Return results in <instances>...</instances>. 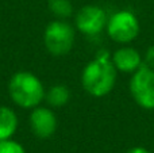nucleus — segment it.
Returning <instances> with one entry per match:
<instances>
[{
	"instance_id": "8",
	"label": "nucleus",
	"mask_w": 154,
	"mask_h": 153,
	"mask_svg": "<svg viewBox=\"0 0 154 153\" xmlns=\"http://www.w3.org/2000/svg\"><path fill=\"white\" fill-rule=\"evenodd\" d=\"M111 60L114 62L116 70H120V72L125 73H134L143 64L139 52L134 48H130V46H123V48L118 49L112 54Z\"/></svg>"
},
{
	"instance_id": "13",
	"label": "nucleus",
	"mask_w": 154,
	"mask_h": 153,
	"mask_svg": "<svg viewBox=\"0 0 154 153\" xmlns=\"http://www.w3.org/2000/svg\"><path fill=\"white\" fill-rule=\"evenodd\" d=\"M145 65L150 67L152 69H154V43L152 46H149V49L146 50V54H145Z\"/></svg>"
},
{
	"instance_id": "3",
	"label": "nucleus",
	"mask_w": 154,
	"mask_h": 153,
	"mask_svg": "<svg viewBox=\"0 0 154 153\" xmlns=\"http://www.w3.org/2000/svg\"><path fill=\"white\" fill-rule=\"evenodd\" d=\"M43 42L48 52L53 56H65L73 48L75 30L66 22L56 20L48 24L43 34Z\"/></svg>"
},
{
	"instance_id": "5",
	"label": "nucleus",
	"mask_w": 154,
	"mask_h": 153,
	"mask_svg": "<svg viewBox=\"0 0 154 153\" xmlns=\"http://www.w3.org/2000/svg\"><path fill=\"white\" fill-rule=\"evenodd\" d=\"M107 33L118 43H130L139 34L138 18L131 11H118L107 22Z\"/></svg>"
},
{
	"instance_id": "2",
	"label": "nucleus",
	"mask_w": 154,
	"mask_h": 153,
	"mask_svg": "<svg viewBox=\"0 0 154 153\" xmlns=\"http://www.w3.org/2000/svg\"><path fill=\"white\" fill-rule=\"evenodd\" d=\"M8 92L15 105L22 108H35L45 98L43 84L34 73L18 72L8 83Z\"/></svg>"
},
{
	"instance_id": "9",
	"label": "nucleus",
	"mask_w": 154,
	"mask_h": 153,
	"mask_svg": "<svg viewBox=\"0 0 154 153\" xmlns=\"http://www.w3.org/2000/svg\"><path fill=\"white\" fill-rule=\"evenodd\" d=\"M18 129V117L10 107H0V141L10 140Z\"/></svg>"
},
{
	"instance_id": "14",
	"label": "nucleus",
	"mask_w": 154,
	"mask_h": 153,
	"mask_svg": "<svg viewBox=\"0 0 154 153\" xmlns=\"http://www.w3.org/2000/svg\"><path fill=\"white\" fill-rule=\"evenodd\" d=\"M126 153H150L147 149L142 148V146H135V148H131L130 151H127Z\"/></svg>"
},
{
	"instance_id": "12",
	"label": "nucleus",
	"mask_w": 154,
	"mask_h": 153,
	"mask_svg": "<svg viewBox=\"0 0 154 153\" xmlns=\"http://www.w3.org/2000/svg\"><path fill=\"white\" fill-rule=\"evenodd\" d=\"M0 153H26V151L19 142L10 138V140L0 141Z\"/></svg>"
},
{
	"instance_id": "10",
	"label": "nucleus",
	"mask_w": 154,
	"mask_h": 153,
	"mask_svg": "<svg viewBox=\"0 0 154 153\" xmlns=\"http://www.w3.org/2000/svg\"><path fill=\"white\" fill-rule=\"evenodd\" d=\"M70 99V92L66 86L64 84H57L53 86L46 94V100L53 107H62Z\"/></svg>"
},
{
	"instance_id": "1",
	"label": "nucleus",
	"mask_w": 154,
	"mask_h": 153,
	"mask_svg": "<svg viewBox=\"0 0 154 153\" xmlns=\"http://www.w3.org/2000/svg\"><path fill=\"white\" fill-rule=\"evenodd\" d=\"M116 83V68L108 53H99L95 60L88 62L81 75L82 88L95 98L108 95Z\"/></svg>"
},
{
	"instance_id": "7",
	"label": "nucleus",
	"mask_w": 154,
	"mask_h": 153,
	"mask_svg": "<svg viewBox=\"0 0 154 153\" xmlns=\"http://www.w3.org/2000/svg\"><path fill=\"white\" fill-rule=\"evenodd\" d=\"M30 126L38 138H49L56 133L57 118L50 108L35 107L30 115Z\"/></svg>"
},
{
	"instance_id": "4",
	"label": "nucleus",
	"mask_w": 154,
	"mask_h": 153,
	"mask_svg": "<svg viewBox=\"0 0 154 153\" xmlns=\"http://www.w3.org/2000/svg\"><path fill=\"white\" fill-rule=\"evenodd\" d=\"M130 92L139 107L154 110V69L142 64L131 76Z\"/></svg>"
},
{
	"instance_id": "11",
	"label": "nucleus",
	"mask_w": 154,
	"mask_h": 153,
	"mask_svg": "<svg viewBox=\"0 0 154 153\" xmlns=\"http://www.w3.org/2000/svg\"><path fill=\"white\" fill-rule=\"evenodd\" d=\"M49 10L58 18H69L73 12L70 0H49Z\"/></svg>"
},
{
	"instance_id": "6",
	"label": "nucleus",
	"mask_w": 154,
	"mask_h": 153,
	"mask_svg": "<svg viewBox=\"0 0 154 153\" xmlns=\"http://www.w3.org/2000/svg\"><path fill=\"white\" fill-rule=\"evenodd\" d=\"M106 11L99 5H85L76 15V27L82 34L93 37L100 34L107 27Z\"/></svg>"
}]
</instances>
